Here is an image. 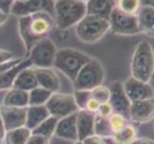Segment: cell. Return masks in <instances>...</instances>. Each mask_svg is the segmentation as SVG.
<instances>
[{
  "label": "cell",
  "instance_id": "cell-21",
  "mask_svg": "<svg viewBox=\"0 0 154 144\" xmlns=\"http://www.w3.org/2000/svg\"><path fill=\"white\" fill-rule=\"evenodd\" d=\"M137 18L141 33L154 38V8L142 6Z\"/></svg>",
  "mask_w": 154,
  "mask_h": 144
},
{
  "label": "cell",
  "instance_id": "cell-3",
  "mask_svg": "<svg viewBox=\"0 0 154 144\" xmlns=\"http://www.w3.org/2000/svg\"><path fill=\"white\" fill-rule=\"evenodd\" d=\"M92 57L81 50L74 48H62L57 50L54 66L62 72L73 83L76 80L79 70L87 63Z\"/></svg>",
  "mask_w": 154,
  "mask_h": 144
},
{
  "label": "cell",
  "instance_id": "cell-32",
  "mask_svg": "<svg viewBox=\"0 0 154 144\" xmlns=\"http://www.w3.org/2000/svg\"><path fill=\"white\" fill-rule=\"evenodd\" d=\"M73 95L79 110H85L88 100L91 98V91L90 90H75Z\"/></svg>",
  "mask_w": 154,
  "mask_h": 144
},
{
  "label": "cell",
  "instance_id": "cell-19",
  "mask_svg": "<svg viewBox=\"0 0 154 144\" xmlns=\"http://www.w3.org/2000/svg\"><path fill=\"white\" fill-rule=\"evenodd\" d=\"M115 7V0H88L86 2L87 14L98 15L106 19H109Z\"/></svg>",
  "mask_w": 154,
  "mask_h": 144
},
{
  "label": "cell",
  "instance_id": "cell-2",
  "mask_svg": "<svg viewBox=\"0 0 154 144\" xmlns=\"http://www.w3.org/2000/svg\"><path fill=\"white\" fill-rule=\"evenodd\" d=\"M131 77L149 83L154 75V49L147 40H142L135 47L130 62Z\"/></svg>",
  "mask_w": 154,
  "mask_h": 144
},
{
  "label": "cell",
  "instance_id": "cell-33",
  "mask_svg": "<svg viewBox=\"0 0 154 144\" xmlns=\"http://www.w3.org/2000/svg\"><path fill=\"white\" fill-rule=\"evenodd\" d=\"M113 113H114V110L112 108V106H111V104L109 102H106V103H103L100 105L99 110L96 113V114L105 117V118H108Z\"/></svg>",
  "mask_w": 154,
  "mask_h": 144
},
{
  "label": "cell",
  "instance_id": "cell-43",
  "mask_svg": "<svg viewBox=\"0 0 154 144\" xmlns=\"http://www.w3.org/2000/svg\"><path fill=\"white\" fill-rule=\"evenodd\" d=\"M7 18H8V14H4L2 11H0V25H2L5 21L7 20Z\"/></svg>",
  "mask_w": 154,
  "mask_h": 144
},
{
  "label": "cell",
  "instance_id": "cell-16",
  "mask_svg": "<svg viewBox=\"0 0 154 144\" xmlns=\"http://www.w3.org/2000/svg\"><path fill=\"white\" fill-rule=\"evenodd\" d=\"M77 113L66 116L64 118L58 119L57 128L55 131V136L60 139L67 141L76 142L78 141L77 123H76Z\"/></svg>",
  "mask_w": 154,
  "mask_h": 144
},
{
  "label": "cell",
  "instance_id": "cell-10",
  "mask_svg": "<svg viewBox=\"0 0 154 144\" xmlns=\"http://www.w3.org/2000/svg\"><path fill=\"white\" fill-rule=\"evenodd\" d=\"M54 8V0H26L23 2L15 0L11 12L19 17H24L38 12H47L53 17V14H55Z\"/></svg>",
  "mask_w": 154,
  "mask_h": 144
},
{
  "label": "cell",
  "instance_id": "cell-8",
  "mask_svg": "<svg viewBox=\"0 0 154 144\" xmlns=\"http://www.w3.org/2000/svg\"><path fill=\"white\" fill-rule=\"evenodd\" d=\"M45 106L50 115L56 117L57 119L64 118L66 116L76 114L79 110L74 95L71 93L54 92Z\"/></svg>",
  "mask_w": 154,
  "mask_h": 144
},
{
  "label": "cell",
  "instance_id": "cell-6",
  "mask_svg": "<svg viewBox=\"0 0 154 144\" xmlns=\"http://www.w3.org/2000/svg\"><path fill=\"white\" fill-rule=\"evenodd\" d=\"M105 79V69L98 59L92 58L79 70L73 82L75 90H92L103 85Z\"/></svg>",
  "mask_w": 154,
  "mask_h": 144
},
{
  "label": "cell",
  "instance_id": "cell-38",
  "mask_svg": "<svg viewBox=\"0 0 154 144\" xmlns=\"http://www.w3.org/2000/svg\"><path fill=\"white\" fill-rule=\"evenodd\" d=\"M83 144H106L104 141V138L100 137L99 136L93 135L91 136H88L84 140H82Z\"/></svg>",
  "mask_w": 154,
  "mask_h": 144
},
{
  "label": "cell",
  "instance_id": "cell-4",
  "mask_svg": "<svg viewBox=\"0 0 154 144\" xmlns=\"http://www.w3.org/2000/svg\"><path fill=\"white\" fill-rule=\"evenodd\" d=\"M56 22L61 29H67L78 24L87 14L86 2L78 0H56Z\"/></svg>",
  "mask_w": 154,
  "mask_h": 144
},
{
  "label": "cell",
  "instance_id": "cell-30",
  "mask_svg": "<svg viewBox=\"0 0 154 144\" xmlns=\"http://www.w3.org/2000/svg\"><path fill=\"white\" fill-rule=\"evenodd\" d=\"M91 91V97L94 98L95 100H97L100 104L109 102L110 98V89L108 87L100 85L98 86L95 88H93Z\"/></svg>",
  "mask_w": 154,
  "mask_h": 144
},
{
  "label": "cell",
  "instance_id": "cell-34",
  "mask_svg": "<svg viewBox=\"0 0 154 144\" xmlns=\"http://www.w3.org/2000/svg\"><path fill=\"white\" fill-rule=\"evenodd\" d=\"M23 60H24L23 58L12 59V60H10V61H8L6 62L2 63V65H0V75H1V74H3L4 72L10 70L11 68L14 67L17 65H18L20 62H22Z\"/></svg>",
  "mask_w": 154,
  "mask_h": 144
},
{
  "label": "cell",
  "instance_id": "cell-26",
  "mask_svg": "<svg viewBox=\"0 0 154 144\" xmlns=\"http://www.w3.org/2000/svg\"><path fill=\"white\" fill-rule=\"evenodd\" d=\"M57 121L58 119H57L56 117L50 115L48 118L45 119L43 122H41L35 129L32 131V134L41 136L43 137L48 138V139H51V137L53 136H55V131L57 128Z\"/></svg>",
  "mask_w": 154,
  "mask_h": 144
},
{
  "label": "cell",
  "instance_id": "cell-29",
  "mask_svg": "<svg viewBox=\"0 0 154 144\" xmlns=\"http://www.w3.org/2000/svg\"><path fill=\"white\" fill-rule=\"evenodd\" d=\"M116 7L127 14L137 15L142 8L141 0H118Z\"/></svg>",
  "mask_w": 154,
  "mask_h": 144
},
{
  "label": "cell",
  "instance_id": "cell-24",
  "mask_svg": "<svg viewBox=\"0 0 154 144\" xmlns=\"http://www.w3.org/2000/svg\"><path fill=\"white\" fill-rule=\"evenodd\" d=\"M111 138L118 144H131L138 138V130L133 124L126 123L121 130L114 133Z\"/></svg>",
  "mask_w": 154,
  "mask_h": 144
},
{
  "label": "cell",
  "instance_id": "cell-18",
  "mask_svg": "<svg viewBox=\"0 0 154 144\" xmlns=\"http://www.w3.org/2000/svg\"><path fill=\"white\" fill-rule=\"evenodd\" d=\"M38 87V80H36L35 74L33 70V66L22 69L15 77L13 88L20 90L30 92L31 90Z\"/></svg>",
  "mask_w": 154,
  "mask_h": 144
},
{
  "label": "cell",
  "instance_id": "cell-42",
  "mask_svg": "<svg viewBox=\"0 0 154 144\" xmlns=\"http://www.w3.org/2000/svg\"><path fill=\"white\" fill-rule=\"evenodd\" d=\"M142 6H147L154 8V0H141Z\"/></svg>",
  "mask_w": 154,
  "mask_h": 144
},
{
  "label": "cell",
  "instance_id": "cell-20",
  "mask_svg": "<svg viewBox=\"0 0 154 144\" xmlns=\"http://www.w3.org/2000/svg\"><path fill=\"white\" fill-rule=\"evenodd\" d=\"M50 116L46 106H28L27 114H26V123L25 127L33 131L41 122H43Z\"/></svg>",
  "mask_w": 154,
  "mask_h": 144
},
{
  "label": "cell",
  "instance_id": "cell-14",
  "mask_svg": "<svg viewBox=\"0 0 154 144\" xmlns=\"http://www.w3.org/2000/svg\"><path fill=\"white\" fill-rule=\"evenodd\" d=\"M26 114L27 108L0 106V117L3 121L6 132L24 127L26 123Z\"/></svg>",
  "mask_w": 154,
  "mask_h": 144
},
{
  "label": "cell",
  "instance_id": "cell-36",
  "mask_svg": "<svg viewBox=\"0 0 154 144\" xmlns=\"http://www.w3.org/2000/svg\"><path fill=\"white\" fill-rule=\"evenodd\" d=\"M14 1L15 0H0V11L8 14L12 10Z\"/></svg>",
  "mask_w": 154,
  "mask_h": 144
},
{
  "label": "cell",
  "instance_id": "cell-41",
  "mask_svg": "<svg viewBox=\"0 0 154 144\" xmlns=\"http://www.w3.org/2000/svg\"><path fill=\"white\" fill-rule=\"evenodd\" d=\"M5 134H6V129H5L3 121L1 119V117H0V139H3Z\"/></svg>",
  "mask_w": 154,
  "mask_h": 144
},
{
  "label": "cell",
  "instance_id": "cell-37",
  "mask_svg": "<svg viewBox=\"0 0 154 144\" xmlns=\"http://www.w3.org/2000/svg\"><path fill=\"white\" fill-rule=\"evenodd\" d=\"M100 103L98 102L97 100H95L94 98H90L88 100V102L86 104V107H85V110H88L90 113H93V114H96L98 110H99V107H100Z\"/></svg>",
  "mask_w": 154,
  "mask_h": 144
},
{
  "label": "cell",
  "instance_id": "cell-27",
  "mask_svg": "<svg viewBox=\"0 0 154 144\" xmlns=\"http://www.w3.org/2000/svg\"><path fill=\"white\" fill-rule=\"evenodd\" d=\"M53 92L41 87H38L29 92V106H44Z\"/></svg>",
  "mask_w": 154,
  "mask_h": 144
},
{
  "label": "cell",
  "instance_id": "cell-1",
  "mask_svg": "<svg viewBox=\"0 0 154 144\" xmlns=\"http://www.w3.org/2000/svg\"><path fill=\"white\" fill-rule=\"evenodd\" d=\"M53 25L54 19L47 12H38L20 18L19 33L28 53L36 42L49 33Z\"/></svg>",
  "mask_w": 154,
  "mask_h": 144
},
{
  "label": "cell",
  "instance_id": "cell-35",
  "mask_svg": "<svg viewBox=\"0 0 154 144\" xmlns=\"http://www.w3.org/2000/svg\"><path fill=\"white\" fill-rule=\"evenodd\" d=\"M26 144H50V139L41 136L32 134L31 137L29 138L28 142Z\"/></svg>",
  "mask_w": 154,
  "mask_h": 144
},
{
  "label": "cell",
  "instance_id": "cell-11",
  "mask_svg": "<svg viewBox=\"0 0 154 144\" xmlns=\"http://www.w3.org/2000/svg\"><path fill=\"white\" fill-rule=\"evenodd\" d=\"M123 87L130 102L154 97V89L149 83L142 82L131 76L123 82Z\"/></svg>",
  "mask_w": 154,
  "mask_h": 144
},
{
  "label": "cell",
  "instance_id": "cell-28",
  "mask_svg": "<svg viewBox=\"0 0 154 144\" xmlns=\"http://www.w3.org/2000/svg\"><path fill=\"white\" fill-rule=\"evenodd\" d=\"M94 134L103 138L111 137L113 132L108 123V118L95 114V123H94Z\"/></svg>",
  "mask_w": 154,
  "mask_h": 144
},
{
  "label": "cell",
  "instance_id": "cell-25",
  "mask_svg": "<svg viewBox=\"0 0 154 144\" xmlns=\"http://www.w3.org/2000/svg\"><path fill=\"white\" fill-rule=\"evenodd\" d=\"M32 136V131L27 127H21L17 129L7 131L3 138L5 144H26Z\"/></svg>",
  "mask_w": 154,
  "mask_h": 144
},
{
  "label": "cell",
  "instance_id": "cell-47",
  "mask_svg": "<svg viewBox=\"0 0 154 144\" xmlns=\"http://www.w3.org/2000/svg\"><path fill=\"white\" fill-rule=\"evenodd\" d=\"M0 144H3V139H0Z\"/></svg>",
  "mask_w": 154,
  "mask_h": 144
},
{
  "label": "cell",
  "instance_id": "cell-40",
  "mask_svg": "<svg viewBox=\"0 0 154 144\" xmlns=\"http://www.w3.org/2000/svg\"><path fill=\"white\" fill-rule=\"evenodd\" d=\"M131 144H154V140L148 137H138Z\"/></svg>",
  "mask_w": 154,
  "mask_h": 144
},
{
  "label": "cell",
  "instance_id": "cell-13",
  "mask_svg": "<svg viewBox=\"0 0 154 144\" xmlns=\"http://www.w3.org/2000/svg\"><path fill=\"white\" fill-rule=\"evenodd\" d=\"M154 118V97L130 104L129 120L139 124L148 123Z\"/></svg>",
  "mask_w": 154,
  "mask_h": 144
},
{
  "label": "cell",
  "instance_id": "cell-48",
  "mask_svg": "<svg viewBox=\"0 0 154 144\" xmlns=\"http://www.w3.org/2000/svg\"><path fill=\"white\" fill-rule=\"evenodd\" d=\"M17 1H21V2H23V1H26V0H17Z\"/></svg>",
  "mask_w": 154,
  "mask_h": 144
},
{
  "label": "cell",
  "instance_id": "cell-31",
  "mask_svg": "<svg viewBox=\"0 0 154 144\" xmlns=\"http://www.w3.org/2000/svg\"><path fill=\"white\" fill-rule=\"evenodd\" d=\"M127 121L128 120L125 116L118 113H115V111L108 117V123L111 128V131L113 132V134L121 130L127 123Z\"/></svg>",
  "mask_w": 154,
  "mask_h": 144
},
{
  "label": "cell",
  "instance_id": "cell-5",
  "mask_svg": "<svg viewBox=\"0 0 154 144\" xmlns=\"http://www.w3.org/2000/svg\"><path fill=\"white\" fill-rule=\"evenodd\" d=\"M110 30L109 19L93 14H86L76 27V35L85 43H95L102 40Z\"/></svg>",
  "mask_w": 154,
  "mask_h": 144
},
{
  "label": "cell",
  "instance_id": "cell-46",
  "mask_svg": "<svg viewBox=\"0 0 154 144\" xmlns=\"http://www.w3.org/2000/svg\"><path fill=\"white\" fill-rule=\"evenodd\" d=\"M78 1H82V2H87L88 0H78Z\"/></svg>",
  "mask_w": 154,
  "mask_h": 144
},
{
  "label": "cell",
  "instance_id": "cell-39",
  "mask_svg": "<svg viewBox=\"0 0 154 144\" xmlns=\"http://www.w3.org/2000/svg\"><path fill=\"white\" fill-rule=\"evenodd\" d=\"M12 59H14V54L12 52L0 49V65L12 60Z\"/></svg>",
  "mask_w": 154,
  "mask_h": 144
},
{
  "label": "cell",
  "instance_id": "cell-15",
  "mask_svg": "<svg viewBox=\"0 0 154 144\" xmlns=\"http://www.w3.org/2000/svg\"><path fill=\"white\" fill-rule=\"evenodd\" d=\"M33 70L38 80V87L43 88L51 92H58L60 89V79L56 71L52 67H35L33 66Z\"/></svg>",
  "mask_w": 154,
  "mask_h": 144
},
{
  "label": "cell",
  "instance_id": "cell-45",
  "mask_svg": "<svg viewBox=\"0 0 154 144\" xmlns=\"http://www.w3.org/2000/svg\"><path fill=\"white\" fill-rule=\"evenodd\" d=\"M74 144H83V143H82V141L78 140V141H76V142H74Z\"/></svg>",
  "mask_w": 154,
  "mask_h": 144
},
{
  "label": "cell",
  "instance_id": "cell-17",
  "mask_svg": "<svg viewBox=\"0 0 154 144\" xmlns=\"http://www.w3.org/2000/svg\"><path fill=\"white\" fill-rule=\"evenodd\" d=\"M95 114L85 110H79L77 111L76 123H77V133L78 139L79 141L84 140L88 136L94 134V123Z\"/></svg>",
  "mask_w": 154,
  "mask_h": 144
},
{
  "label": "cell",
  "instance_id": "cell-7",
  "mask_svg": "<svg viewBox=\"0 0 154 144\" xmlns=\"http://www.w3.org/2000/svg\"><path fill=\"white\" fill-rule=\"evenodd\" d=\"M57 47L50 39L43 38L32 47L28 59L35 67H52L57 55Z\"/></svg>",
  "mask_w": 154,
  "mask_h": 144
},
{
  "label": "cell",
  "instance_id": "cell-12",
  "mask_svg": "<svg viewBox=\"0 0 154 144\" xmlns=\"http://www.w3.org/2000/svg\"><path fill=\"white\" fill-rule=\"evenodd\" d=\"M110 89L109 103L112 106L115 113H118L129 120L130 100L126 96L122 81H115L108 87Z\"/></svg>",
  "mask_w": 154,
  "mask_h": 144
},
{
  "label": "cell",
  "instance_id": "cell-44",
  "mask_svg": "<svg viewBox=\"0 0 154 144\" xmlns=\"http://www.w3.org/2000/svg\"><path fill=\"white\" fill-rule=\"evenodd\" d=\"M104 141H105L106 144H118V143H116L111 137H106V138H104Z\"/></svg>",
  "mask_w": 154,
  "mask_h": 144
},
{
  "label": "cell",
  "instance_id": "cell-22",
  "mask_svg": "<svg viewBox=\"0 0 154 144\" xmlns=\"http://www.w3.org/2000/svg\"><path fill=\"white\" fill-rule=\"evenodd\" d=\"M32 62L29 59H24L22 62H20L18 65H17L14 67L11 68L10 70L4 72L0 75V90H9L13 88L14 81L17 74L24 68L32 67Z\"/></svg>",
  "mask_w": 154,
  "mask_h": 144
},
{
  "label": "cell",
  "instance_id": "cell-23",
  "mask_svg": "<svg viewBox=\"0 0 154 144\" xmlns=\"http://www.w3.org/2000/svg\"><path fill=\"white\" fill-rule=\"evenodd\" d=\"M4 106L27 108L29 106V92L17 88H10L3 99Z\"/></svg>",
  "mask_w": 154,
  "mask_h": 144
},
{
  "label": "cell",
  "instance_id": "cell-49",
  "mask_svg": "<svg viewBox=\"0 0 154 144\" xmlns=\"http://www.w3.org/2000/svg\"><path fill=\"white\" fill-rule=\"evenodd\" d=\"M152 130H153V132H154V124H153V126H152Z\"/></svg>",
  "mask_w": 154,
  "mask_h": 144
},
{
  "label": "cell",
  "instance_id": "cell-9",
  "mask_svg": "<svg viewBox=\"0 0 154 144\" xmlns=\"http://www.w3.org/2000/svg\"><path fill=\"white\" fill-rule=\"evenodd\" d=\"M110 30L112 33L121 36H135L140 34L137 15L127 14L114 8L109 18Z\"/></svg>",
  "mask_w": 154,
  "mask_h": 144
}]
</instances>
